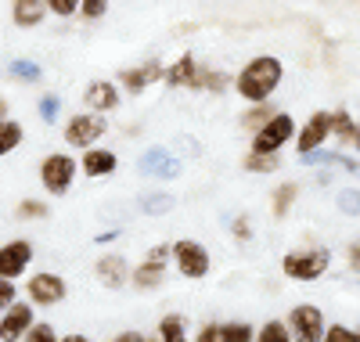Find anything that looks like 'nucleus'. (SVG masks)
I'll list each match as a JSON object with an SVG mask.
<instances>
[{
    "instance_id": "obj_1",
    "label": "nucleus",
    "mask_w": 360,
    "mask_h": 342,
    "mask_svg": "<svg viewBox=\"0 0 360 342\" xmlns=\"http://www.w3.org/2000/svg\"><path fill=\"white\" fill-rule=\"evenodd\" d=\"M278 83H281V61H278V58H270V54L252 58L249 65L238 72V80H234L238 94H242L245 101H252V105L266 101V98L278 90Z\"/></svg>"
},
{
    "instance_id": "obj_2",
    "label": "nucleus",
    "mask_w": 360,
    "mask_h": 342,
    "mask_svg": "<svg viewBox=\"0 0 360 342\" xmlns=\"http://www.w3.org/2000/svg\"><path fill=\"white\" fill-rule=\"evenodd\" d=\"M173 263V245H152L148 248V256L144 263H137V270H130V285L134 289H144V292H152L166 281V267Z\"/></svg>"
},
{
    "instance_id": "obj_3",
    "label": "nucleus",
    "mask_w": 360,
    "mask_h": 342,
    "mask_svg": "<svg viewBox=\"0 0 360 342\" xmlns=\"http://www.w3.org/2000/svg\"><path fill=\"white\" fill-rule=\"evenodd\" d=\"M328 263H332L328 248H307V253H288L281 260V270L292 281H317V277H324Z\"/></svg>"
},
{
    "instance_id": "obj_4",
    "label": "nucleus",
    "mask_w": 360,
    "mask_h": 342,
    "mask_svg": "<svg viewBox=\"0 0 360 342\" xmlns=\"http://www.w3.org/2000/svg\"><path fill=\"white\" fill-rule=\"evenodd\" d=\"M173 263H176L180 277H188V281H202V277L213 270L209 248H205L202 241H191V238H184V241L173 245Z\"/></svg>"
},
{
    "instance_id": "obj_5",
    "label": "nucleus",
    "mask_w": 360,
    "mask_h": 342,
    "mask_svg": "<svg viewBox=\"0 0 360 342\" xmlns=\"http://www.w3.org/2000/svg\"><path fill=\"white\" fill-rule=\"evenodd\" d=\"M72 180H76V159L72 155L54 151L40 163V184H44L47 195H65L72 188Z\"/></svg>"
},
{
    "instance_id": "obj_6",
    "label": "nucleus",
    "mask_w": 360,
    "mask_h": 342,
    "mask_svg": "<svg viewBox=\"0 0 360 342\" xmlns=\"http://www.w3.org/2000/svg\"><path fill=\"white\" fill-rule=\"evenodd\" d=\"M108 134V122L98 112H79L65 122V144L72 148H94Z\"/></svg>"
},
{
    "instance_id": "obj_7",
    "label": "nucleus",
    "mask_w": 360,
    "mask_h": 342,
    "mask_svg": "<svg viewBox=\"0 0 360 342\" xmlns=\"http://www.w3.org/2000/svg\"><path fill=\"white\" fill-rule=\"evenodd\" d=\"M65 292H69L65 277L62 274H51V270H40V274H33L25 281V296H29V303H33V306H58V303L65 299Z\"/></svg>"
},
{
    "instance_id": "obj_8",
    "label": "nucleus",
    "mask_w": 360,
    "mask_h": 342,
    "mask_svg": "<svg viewBox=\"0 0 360 342\" xmlns=\"http://www.w3.org/2000/svg\"><path fill=\"white\" fill-rule=\"evenodd\" d=\"M295 134V119L292 115H285V112H278V115H270L263 127L252 134V151H263V155H274L288 137Z\"/></svg>"
},
{
    "instance_id": "obj_9",
    "label": "nucleus",
    "mask_w": 360,
    "mask_h": 342,
    "mask_svg": "<svg viewBox=\"0 0 360 342\" xmlns=\"http://www.w3.org/2000/svg\"><path fill=\"white\" fill-rule=\"evenodd\" d=\"M288 335L295 338V342H321L324 338V314L317 306H310V303H303V306H295L292 314H288Z\"/></svg>"
},
{
    "instance_id": "obj_10",
    "label": "nucleus",
    "mask_w": 360,
    "mask_h": 342,
    "mask_svg": "<svg viewBox=\"0 0 360 342\" xmlns=\"http://www.w3.org/2000/svg\"><path fill=\"white\" fill-rule=\"evenodd\" d=\"M29 263H33V241L11 238V241L0 245V277L15 281V277H22L29 270Z\"/></svg>"
},
{
    "instance_id": "obj_11",
    "label": "nucleus",
    "mask_w": 360,
    "mask_h": 342,
    "mask_svg": "<svg viewBox=\"0 0 360 342\" xmlns=\"http://www.w3.org/2000/svg\"><path fill=\"white\" fill-rule=\"evenodd\" d=\"M137 170L144 177H155V180H176L180 173H184V163H180L176 155H169L166 148H148L137 159Z\"/></svg>"
},
{
    "instance_id": "obj_12",
    "label": "nucleus",
    "mask_w": 360,
    "mask_h": 342,
    "mask_svg": "<svg viewBox=\"0 0 360 342\" xmlns=\"http://www.w3.org/2000/svg\"><path fill=\"white\" fill-rule=\"evenodd\" d=\"M33 303H11L4 314H0V342H22V335L29 331V324H33Z\"/></svg>"
},
{
    "instance_id": "obj_13",
    "label": "nucleus",
    "mask_w": 360,
    "mask_h": 342,
    "mask_svg": "<svg viewBox=\"0 0 360 342\" xmlns=\"http://www.w3.org/2000/svg\"><path fill=\"white\" fill-rule=\"evenodd\" d=\"M94 277L108 289V292H119L127 281H130V267H127V260L123 256H115V253H108V256H101V260H94Z\"/></svg>"
},
{
    "instance_id": "obj_14",
    "label": "nucleus",
    "mask_w": 360,
    "mask_h": 342,
    "mask_svg": "<svg viewBox=\"0 0 360 342\" xmlns=\"http://www.w3.org/2000/svg\"><path fill=\"white\" fill-rule=\"evenodd\" d=\"M162 72L166 69L159 65V61H141L137 69H123V72H119V83H123L130 94H141V90H148L152 83H159Z\"/></svg>"
},
{
    "instance_id": "obj_15",
    "label": "nucleus",
    "mask_w": 360,
    "mask_h": 342,
    "mask_svg": "<svg viewBox=\"0 0 360 342\" xmlns=\"http://www.w3.org/2000/svg\"><path fill=\"white\" fill-rule=\"evenodd\" d=\"M83 101H86V108L90 112H115L119 108V90H115V83L112 80H94L86 90H83Z\"/></svg>"
},
{
    "instance_id": "obj_16",
    "label": "nucleus",
    "mask_w": 360,
    "mask_h": 342,
    "mask_svg": "<svg viewBox=\"0 0 360 342\" xmlns=\"http://www.w3.org/2000/svg\"><path fill=\"white\" fill-rule=\"evenodd\" d=\"M328 134H332V115H328V112H314L307 119V127L299 130V151H317Z\"/></svg>"
},
{
    "instance_id": "obj_17",
    "label": "nucleus",
    "mask_w": 360,
    "mask_h": 342,
    "mask_svg": "<svg viewBox=\"0 0 360 342\" xmlns=\"http://www.w3.org/2000/svg\"><path fill=\"white\" fill-rule=\"evenodd\" d=\"M198 72H202V65L195 61V54H184L176 65H169L162 72V80H166V87H191V90H198Z\"/></svg>"
},
{
    "instance_id": "obj_18",
    "label": "nucleus",
    "mask_w": 360,
    "mask_h": 342,
    "mask_svg": "<svg viewBox=\"0 0 360 342\" xmlns=\"http://www.w3.org/2000/svg\"><path fill=\"white\" fill-rule=\"evenodd\" d=\"M79 166H83L86 177H112V173L119 170V159H115L108 148H86L83 159H79Z\"/></svg>"
},
{
    "instance_id": "obj_19",
    "label": "nucleus",
    "mask_w": 360,
    "mask_h": 342,
    "mask_svg": "<svg viewBox=\"0 0 360 342\" xmlns=\"http://www.w3.org/2000/svg\"><path fill=\"white\" fill-rule=\"evenodd\" d=\"M44 15H47L44 0H11V22H15L18 29H33V25H40Z\"/></svg>"
},
{
    "instance_id": "obj_20",
    "label": "nucleus",
    "mask_w": 360,
    "mask_h": 342,
    "mask_svg": "<svg viewBox=\"0 0 360 342\" xmlns=\"http://www.w3.org/2000/svg\"><path fill=\"white\" fill-rule=\"evenodd\" d=\"M159 342H188V328L180 314H166L159 321Z\"/></svg>"
},
{
    "instance_id": "obj_21",
    "label": "nucleus",
    "mask_w": 360,
    "mask_h": 342,
    "mask_svg": "<svg viewBox=\"0 0 360 342\" xmlns=\"http://www.w3.org/2000/svg\"><path fill=\"white\" fill-rule=\"evenodd\" d=\"M22 127L15 119H0V159H4V155H11L18 144H22Z\"/></svg>"
},
{
    "instance_id": "obj_22",
    "label": "nucleus",
    "mask_w": 360,
    "mask_h": 342,
    "mask_svg": "<svg viewBox=\"0 0 360 342\" xmlns=\"http://www.w3.org/2000/svg\"><path fill=\"white\" fill-rule=\"evenodd\" d=\"M8 72H11L15 80H22V83H40V76H44V69L37 65V61H29V58L8 61Z\"/></svg>"
},
{
    "instance_id": "obj_23",
    "label": "nucleus",
    "mask_w": 360,
    "mask_h": 342,
    "mask_svg": "<svg viewBox=\"0 0 360 342\" xmlns=\"http://www.w3.org/2000/svg\"><path fill=\"white\" fill-rule=\"evenodd\" d=\"M252 338H256V331H252L249 321H227V324H220V342H252Z\"/></svg>"
},
{
    "instance_id": "obj_24",
    "label": "nucleus",
    "mask_w": 360,
    "mask_h": 342,
    "mask_svg": "<svg viewBox=\"0 0 360 342\" xmlns=\"http://www.w3.org/2000/svg\"><path fill=\"white\" fill-rule=\"evenodd\" d=\"M15 213H18V220H47V216H51V205H44L40 198H22Z\"/></svg>"
},
{
    "instance_id": "obj_25",
    "label": "nucleus",
    "mask_w": 360,
    "mask_h": 342,
    "mask_svg": "<svg viewBox=\"0 0 360 342\" xmlns=\"http://www.w3.org/2000/svg\"><path fill=\"white\" fill-rule=\"evenodd\" d=\"M332 134H335L339 141L353 144V137H356V127H353V119H349V112H346V108H339V112L332 115Z\"/></svg>"
},
{
    "instance_id": "obj_26",
    "label": "nucleus",
    "mask_w": 360,
    "mask_h": 342,
    "mask_svg": "<svg viewBox=\"0 0 360 342\" xmlns=\"http://www.w3.org/2000/svg\"><path fill=\"white\" fill-rule=\"evenodd\" d=\"M281 163H278V155H263V151H249L245 155V170L252 173H274Z\"/></svg>"
},
{
    "instance_id": "obj_27",
    "label": "nucleus",
    "mask_w": 360,
    "mask_h": 342,
    "mask_svg": "<svg viewBox=\"0 0 360 342\" xmlns=\"http://www.w3.org/2000/svg\"><path fill=\"white\" fill-rule=\"evenodd\" d=\"M62 335L54 331V324H47V321H33L29 324V331L22 335V342H58Z\"/></svg>"
},
{
    "instance_id": "obj_28",
    "label": "nucleus",
    "mask_w": 360,
    "mask_h": 342,
    "mask_svg": "<svg viewBox=\"0 0 360 342\" xmlns=\"http://www.w3.org/2000/svg\"><path fill=\"white\" fill-rule=\"evenodd\" d=\"M256 342H292V335H288V328H285L281 321H266V324L256 331Z\"/></svg>"
},
{
    "instance_id": "obj_29",
    "label": "nucleus",
    "mask_w": 360,
    "mask_h": 342,
    "mask_svg": "<svg viewBox=\"0 0 360 342\" xmlns=\"http://www.w3.org/2000/svg\"><path fill=\"white\" fill-rule=\"evenodd\" d=\"M270 115H274V112H270V105H266V101H259V105H256V108H249V112H245V115H242V127H245V130H252V134H256V130H259V127H263V122H266V119H270Z\"/></svg>"
},
{
    "instance_id": "obj_30",
    "label": "nucleus",
    "mask_w": 360,
    "mask_h": 342,
    "mask_svg": "<svg viewBox=\"0 0 360 342\" xmlns=\"http://www.w3.org/2000/svg\"><path fill=\"white\" fill-rule=\"evenodd\" d=\"M295 202V184H281V188L274 191V216H285Z\"/></svg>"
},
{
    "instance_id": "obj_31",
    "label": "nucleus",
    "mask_w": 360,
    "mask_h": 342,
    "mask_svg": "<svg viewBox=\"0 0 360 342\" xmlns=\"http://www.w3.org/2000/svg\"><path fill=\"white\" fill-rule=\"evenodd\" d=\"M148 216H162V213H169L173 209V198L169 195H144V205H141Z\"/></svg>"
},
{
    "instance_id": "obj_32",
    "label": "nucleus",
    "mask_w": 360,
    "mask_h": 342,
    "mask_svg": "<svg viewBox=\"0 0 360 342\" xmlns=\"http://www.w3.org/2000/svg\"><path fill=\"white\" fill-rule=\"evenodd\" d=\"M339 213H346V216H360V191L342 188V191H339Z\"/></svg>"
},
{
    "instance_id": "obj_33",
    "label": "nucleus",
    "mask_w": 360,
    "mask_h": 342,
    "mask_svg": "<svg viewBox=\"0 0 360 342\" xmlns=\"http://www.w3.org/2000/svg\"><path fill=\"white\" fill-rule=\"evenodd\" d=\"M44 8L51 15H58V18H69V15L79 11V0H44Z\"/></svg>"
},
{
    "instance_id": "obj_34",
    "label": "nucleus",
    "mask_w": 360,
    "mask_h": 342,
    "mask_svg": "<svg viewBox=\"0 0 360 342\" xmlns=\"http://www.w3.org/2000/svg\"><path fill=\"white\" fill-rule=\"evenodd\" d=\"M37 108H40V119H44V122H54V119H58V112H62V98H54V94H44Z\"/></svg>"
},
{
    "instance_id": "obj_35",
    "label": "nucleus",
    "mask_w": 360,
    "mask_h": 342,
    "mask_svg": "<svg viewBox=\"0 0 360 342\" xmlns=\"http://www.w3.org/2000/svg\"><path fill=\"white\" fill-rule=\"evenodd\" d=\"M105 11H108V0H79V15H83V18H90V22L101 18Z\"/></svg>"
},
{
    "instance_id": "obj_36",
    "label": "nucleus",
    "mask_w": 360,
    "mask_h": 342,
    "mask_svg": "<svg viewBox=\"0 0 360 342\" xmlns=\"http://www.w3.org/2000/svg\"><path fill=\"white\" fill-rule=\"evenodd\" d=\"M321 342H360V338H356V331H349L342 324H332V328H324V338Z\"/></svg>"
},
{
    "instance_id": "obj_37",
    "label": "nucleus",
    "mask_w": 360,
    "mask_h": 342,
    "mask_svg": "<svg viewBox=\"0 0 360 342\" xmlns=\"http://www.w3.org/2000/svg\"><path fill=\"white\" fill-rule=\"evenodd\" d=\"M18 299V289H15V281H8V277H0V314L11 306Z\"/></svg>"
},
{
    "instance_id": "obj_38",
    "label": "nucleus",
    "mask_w": 360,
    "mask_h": 342,
    "mask_svg": "<svg viewBox=\"0 0 360 342\" xmlns=\"http://www.w3.org/2000/svg\"><path fill=\"white\" fill-rule=\"evenodd\" d=\"M231 231H234L238 241H249L252 238V220H249V216H238V220L231 224Z\"/></svg>"
},
{
    "instance_id": "obj_39",
    "label": "nucleus",
    "mask_w": 360,
    "mask_h": 342,
    "mask_svg": "<svg viewBox=\"0 0 360 342\" xmlns=\"http://www.w3.org/2000/svg\"><path fill=\"white\" fill-rule=\"evenodd\" d=\"M195 342H220V324H213V321L202 324L198 335H195Z\"/></svg>"
},
{
    "instance_id": "obj_40",
    "label": "nucleus",
    "mask_w": 360,
    "mask_h": 342,
    "mask_svg": "<svg viewBox=\"0 0 360 342\" xmlns=\"http://www.w3.org/2000/svg\"><path fill=\"white\" fill-rule=\"evenodd\" d=\"M112 342H148V335H141V331H119Z\"/></svg>"
},
{
    "instance_id": "obj_41",
    "label": "nucleus",
    "mask_w": 360,
    "mask_h": 342,
    "mask_svg": "<svg viewBox=\"0 0 360 342\" xmlns=\"http://www.w3.org/2000/svg\"><path fill=\"white\" fill-rule=\"evenodd\" d=\"M346 256H349V267H353V270H360V241H353V245H349V253H346Z\"/></svg>"
},
{
    "instance_id": "obj_42",
    "label": "nucleus",
    "mask_w": 360,
    "mask_h": 342,
    "mask_svg": "<svg viewBox=\"0 0 360 342\" xmlns=\"http://www.w3.org/2000/svg\"><path fill=\"white\" fill-rule=\"evenodd\" d=\"M119 238V231H105V234H94V241L98 245H108V241H115Z\"/></svg>"
},
{
    "instance_id": "obj_43",
    "label": "nucleus",
    "mask_w": 360,
    "mask_h": 342,
    "mask_svg": "<svg viewBox=\"0 0 360 342\" xmlns=\"http://www.w3.org/2000/svg\"><path fill=\"white\" fill-rule=\"evenodd\" d=\"M58 342H90V338H86V335H79V331H72V335H62Z\"/></svg>"
},
{
    "instance_id": "obj_44",
    "label": "nucleus",
    "mask_w": 360,
    "mask_h": 342,
    "mask_svg": "<svg viewBox=\"0 0 360 342\" xmlns=\"http://www.w3.org/2000/svg\"><path fill=\"white\" fill-rule=\"evenodd\" d=\"M0 119H8V101L0 98Z\"/></svg>"
},
{
    "instance_id": "obj_45",
    "label": "nucleus",
    "mask_w": 360,
    "mask_h": 342,
    "mask_svg": "<svg viewBox=\"0 0 360 342\" xmlns=\"http://www.w3.org/2000/svg\"><path fill=\"white\" fill-rule=\"evenodd\" d=\"M353 144H356V148H360V127H356V137H353Z\"/></svg>"
},
{
    "instance_id": "obj_46",
    "label": "nucleus",
    "mask_w": 360,
    "mask_h": 342,
    "mask_svg": "<svg viewBox=\"0 0 360 342\" xmlns=\"http://www.w3.org/2000/svg\"><path fill=\"white\" fill-rule=\"evenodd\" d=\"M148 342H159V335H155V338H148Z\"/></svg>"
},
{
    "instance_id": "obj_47",
    "label": "nucleus",
    "mask_w": 360,
    "mask_h": 342,
    "mask_svg": "<svg viewBox=\"0 0 360 342\" xmlns=\"http://www.w3.org/2000/svg\"><path fill=\"white\" fill-rule=\"evenodd\" d=\"M356 338H360V331H356Z\"/></svg>"
}]
</instances>
